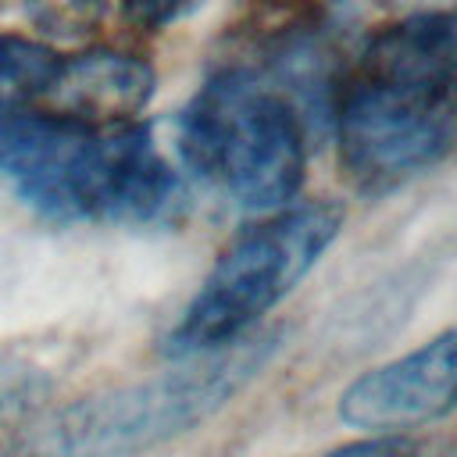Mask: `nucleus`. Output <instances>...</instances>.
<instances>
[{
    "label": "nucleus",
    "mask_w": 457,
    "mask_h": 457,
    "mask_svg": "<svg viewBox=\"0 0 457 457\" xmlns=\"http://www.w3.org/2000/svg\"><path fill=\"white\" fill-rule=\"evenodd\" d=\"M453 14L414 11L378 29L336 86L339 164L361 193H389L453 146Z\"/></svg>",
    "instance_id": "nucleus-2"
},
{
    "label": "nucleus",
    "mask_w": 457,
    "mask_h": 457,
    "mask_svg": "<svg viewBox=\"0 0 457 457\" xmlns=\"http://www.w3.org/2000/svg\"><path fill=\"white\" fill-rule=\"evenodd\" d=\"M43 389H46L43 371H36L29 361L0 357V421L21 414Z\"/></svg>",
    "instance_id": "nucleus-9"
},
{
    "label": "nucleus",
    "mask_w": 457,
    "mask_h": 457,
    "mask_svg": "<svg viewBox=\"0 0 457 457\" xmlns=\"http://www.w3.org/2000/svg\"><path fill=\"white\" fill-rule=\"evenodd\" d=\"M182 164L236 207L268 214L307 179L311 114L286 79L253 68L214 71L175 121Z\"/></svg>",
    "instance_id": "nucleus-3"
},
{
    "label": "nucleus",
    "mask_w": 457,
    "mask_h": 457,
    "mask_svg": "<svg viewBox=\"0 0 457 457\" xmlns=\"http://www.w3.org/2000/svg\"><path fill=\"white\" fill-rule=\"evenodd\" d=\"M25 14L50 36H79L100 18V0H25Z\"/></svg>",
    "instance_id": "nucleus-8"
},
{
    "label": "nucleus",
    "mask_w": 457,
    "mask_h": 457,
    "mask_svg": "<svg viewBox=\"0 0 457 457\" xmlns=\"http://www.w3.org/2000/svg\"><path fill=\"white\" fill-rule=\"evenodd\" d=\"M343 221V204L325 196L268 211L221 250L161 350L182 361L250 332L321 261Z\"/></svg>",
    "instance_id": "nucleus-5"
},
{
    "label": "nucleus",
    "mask_w": 457,
    "mask_h": 457,
    "mask_svg": "<svg viewBox=\"0 0 457 457\" xmlns=\"http://www.w3.org/2000/svg\"><path fill=\"white\" fill-rule=\"evenodd\" d=\"M457 403V336L443 328L418 350L357 375L339 396L343 425L364 436H407Z\"/></svg>",
    "instance_id": "nucleus-6"
},
{
    "label": "nucleus",
    "mask_w": 457,
    "mask_h": 457,
    "mask_svg": "<svg viewBox=\"0 0 457 457\" xmlns=\"http://www.w3.org/2000/svg\"><path fill=\"white\" fill-rule=\"evenodd\" d=\"M321 457H425V443L411 436H364L357 443H343Z\"/></svg>",
    "instance_id": "nucleus-11"
},
{
    "label": "nucleus",
    "mask_w": 457,
    "mask_h": 457,
    "mask_svg": "<svg viewBox=\"0 0 457 457\" xmlns=\"http://www.w3.org/2000/svg\"><path fill=\"white\" fill-rule=\"evenodd\" d=\"M0 179L57 225H161L186 204L150 125L82 121L46 107L0 111Z\"/></svg>",
    "instance_id": "nucleus-1"
},
{
    "label": "nucleus",
    "mask_w": 457,
    "mask_h": 457,
    "mask_svg": "<svg viewBox=\"0 0 457 457\" xmlns=\"http://www.w3.org/2000/svg\"><path fill=\"white\" fill-rule=\"evenodd\" d=\"M204 0H118L121 18L143 32H161L175 21H182L186 14H193Z\"/></svg>",
    "instance_id": "nucleus-10"
},
{
    "label": "nucleus",
    "mask_w": 457,
    "mask_h": 457,
    "mask_svg": "<svg viewBox=\"0 0 457 457\" xmlns=\"http://www.w3.org/2000/svg\"><path fill=\"white\" fill-rule=\"evenodd\" d=\"M157 93V75L146 57L125 50H82L57 61V71L36 107L82 121H136Z\"/></svg>",
    "instance_id": "nucleus-7"
},
{
    "label": "nucleus",
    "mask_w": 457,
    "mask_h": 457,
    "mask_svg": "<svg viewBox=\"0 0 457 457\" xmlns=\"http://www.w3.org/2000/svg\"><path fill=\"white\" fill-rule=\"evenodd\" d=\"M271 350L275 332L250 328L214 350L182 357L175 371L79 400L32 439V457H125L164 443L228 403Z\"/></svg>",
    "instance_id": "nucleus-4"
}]
</instances>
